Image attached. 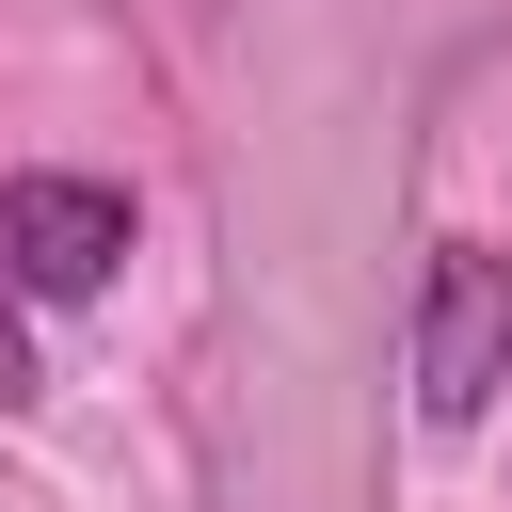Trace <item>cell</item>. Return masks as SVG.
Listing matches in <instances>:
<instances>
[{
    "label": "cell",
    "mask_w": 512,
    "mask_h": 512,
    "mask_svg": "<svg viewBox=\"0 0 512 512\" xmlns=\"http://www.w3.org/2000/svg\"><path fill=\"white\" fill-rule=\"evenodd\" d=\"M512 384V256L496 240H432V288H416V416L432 432H480Z\"/></svg>",
    "instance_id": "1"
},
{
    "label": "cell",
    "mask_w": 512,
    "mask_h": 512,
    "mask_svg": "<svg viewBox=\"0 0 512 512\" xmlns=\"http://www.w3.org/2000/svg\"><path fill=\"white\" fill-rule=\"evenodd\" d=\"M128 256V192L112 176H0V288L16 304H96Z\"/></svg>",
    "instance_id": "2"
},
{
    "label": "cell",
    "mask_w": 512,
    "mask_h": 512,
    "mask_svg": "<svg viewBox=\"0 0 512 512\" xmlns=\"http://www.w3.org/2000/svg\"><path fill=\"white\" fill-rule=\"evenodd\" d=\"M0 400H32V320H16V288H0Z\"/></svg>",
    "instance_id": "3"
}]
</instances>
